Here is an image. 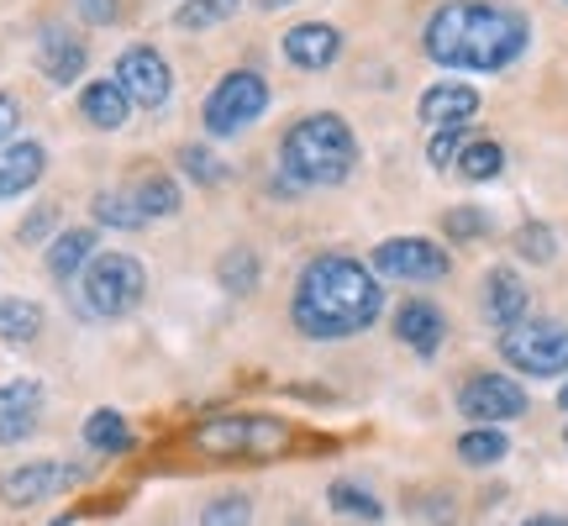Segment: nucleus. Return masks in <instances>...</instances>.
<instances>
[{"label": "nucleus", "instance_id": "obj_16", "mask_svg": "<svg viewBox=\"0 0 568 526\" xmlns=\"http://www.w3.org/2000/svg\"><path fill=\"white\" fill-rule=\"evenodd\" d=\"M48 153L42 142H0V201H17L42 180Z\"/></svg>", "mask_w": 568, "mask_h": 526}, {"label": "nucleus", "instance_id": "obj_41", "mask_svg": "<svg viewBox=\"0 0 568 526\" xmlns=\"http://www.w3.org/2000/svg\"><path fill=\"white\" fill-rule=\"evenodd\" d=\"M564 443H568V426H564Z\"/></svg>", "mask_w": 568, "mask_h": 526}, {"label": "nucleus", "instance_id": "obj_18", "mask_svg": "<svg viewBox=\"0 0 568 526\" xmlns=\"http://www.w3.org/2000/svg\"><path fill=\"white\" fill-rule=\"evenodd\" d=\"M527 305H531V295H527V284L516 280L510 269H489V280H485V316L500 332H510V326H521L527 322Z\"/></svg>", "mask_w": 568, "mask_h": 526}, {"label": "nucleus", "instance_id": "obj_35", "mask_svg": "<svg viewBox=\"0 0 568 526\" xmlns=\"http://www.w3.org/2000/svg\"><path fill=\"white\" fill-rule=\"evenodd\" d=\"M74 11H80L90 27H105V21L122 17V0H74Z\"/></svg>", "mask_w": 568, "mask_h": 526}, {"label": "nucleus", "instance_id": "obj_21", "mask_svg": "<svg viewBox=\"0 0 568 526\" xmlns=\"http://www.w3.org/2000/svg\"><path fill=\"white\" fill-rule=\"evenodd\" d=\"M84 447H95V453H105V458L126 453V447H132V426H126L122 411H111V405L90 411V416H84Z\"/></svg>", "mask_w": 568, "mask_h": 526}, {"label": "nucleus", "instance_id": "obj_31", "mask_svg": "<svg viewBox=\"0 0 568 526\" xmlns=\"http://www.w3.org/2000/svg\"><path fill=\"white\" fill-rule=\"evenodd\" d=\"M201 526H253V500L247 495H222L201 510Z\"/></svg>", "mask_w": 568, "mask_h": 526}, {"label": "nucleus", "instance_id": "obj_1", "mask_svg": "<svg viewBox=\"0 0 568 526\" xmlns=\"http://www.w3.org/2000/svg\"><path fill=\"white\" fill-rule=\"evenodd\" d=\"M379 311H385L379 280L347 253H322V259L305 263L301 280H295V301H290L295 326L316 343L358 337V332L379 322Z\"/></svg>", "mask_w": 568, "mask_h": 526}, {"label": "nucleus", "instance_id": "obj_33", "mask_svg": "<svg viewBox=\"0 0 568 526\" xmlns=\"http://www.w3.org/2000/svg\"><path fill=\"white\" fill-rule=\"evenodd\" d=\"M180 163H184V174H190V180H201V184H222V174H226L222 159H211L205 148H184Z\"/></svg>", "mask_w": 568, "mask_h": 526}, {"label": "nucleus", "instance_id": "obj_4", "mask_svg": "<svg viewBox=\"0 0 568 526\" xmlns=\"http://www.w3.org/2000/svg\"><path fill=\"white\" fill-rule=\"evenodd\" d=\"M142 295H148V269L132 253H95V263L80 274V305L101 322L138 311Z\"/></svg>", "mask_w": 568, "mask_h": 526}, {"label": "nucleus", "instance_id": "obj_14", "mask_svg": "<svg viewBox=\"0 0 568 526\" xmlns=\"http://www.w3.org/2000/svg\"><path fill=\"white\" fill-rule=\"evenodd\" d=\"M38 416H42V385L38 380H11V385H0V447L32 437Z\"/></svg>", "mask_w": 568, "mask_h": 526}, {"label": "nucleus", "instance_id": "obj_22", "mask_svg": "<svg viewBox=\"0 0 568 526\" xmlns=\"http://www.w3.org/2000/svg\"><path fill=\"white\" fill-rule=\"evenodd\" d=\"M506 453H510V443H506V432H500V426H468L464 437H458V458H464L468 468L500 464Z\"/></svg>", "mask_w": 568, "mask_h": 526}, {"label": "nucleus", "instance_id": "obj_28", "mask_svg": "<svg viewBox=\"0 0 568 526\" xmlns=\"http://www.w3.org/2000/svg\"><path fill=\"white\" fill-rule=\"evenodd\" d=\"M237 6H243V0H184L180 11H174V21H180L184 32H205V27H216V21L232 17Z\"/></svg>", "mask_w": 568, "mask_h": 526}, {"label": "nucleus", "instance_id": "obj_12", "mask_svg": "<svg viewBox=\"0 0 568 526\" xmlns=\"http://www.w3.org/2000/svg\"><path fill=\"white\" fill-rule=\"evenodd\" d=\"M284 59L295 63V69H332L337 63V53H343V32L337 27H326V21H301V27H290L284 32Z\"/></svg>", "mask_w": 568, "mask_h": 526}, {"label": "nucleus", "instance_id": "obj_5", "mask_svg": "<svg viewBox=\"0 0 568 526\" xmlns=\"http://www.w3.org/2000/svg\"><path fill=\"white\" fill-rule=\"evenodd\" d=\"M195 443L216 458H268L290 443V426L274 422V416H258V411H243V416H211V422L195 426Z\"/></svg>", "mask_w": 568, "mask_h": 526}, {"label": "nucleus", "instance_id": "obj_37", "mask_svg": "<svg viewBox=\"0 0 568 526\" xmlns=\"http://www.w3.org/2000/svg\"><path fill=\"white\" fill-rule=\"evenodd\" d=\"M21 122V105L11 101V95H0V142H11V132H17Z\"/></svg>", "mask_w": 568, "mask_h": 526}, {"label": "nucleus", "instance_id": "obj_26", "mask_svg": "<svg viewBox=\"0 0 568 526\" xmlns=\"http://www.w3.org/2000/svg\"><path fill=\"white\" fill-rule=\"evenodd\" d=\"M216 280H222V290H232V295L258 290V259H253V247H232V253H222Z\"/></svg>", "mask_w": 568, "mask_h": 526}, {"label": "nucleus", "instance_id": "obj_10", "mask_svg": "<svg viewBox=\"0 0 568 526\" xmlns=\"http://www.w3.org/2000/svg\"><path fill=\"white\" fill-rule=\"evenodd\" d=\"M111 80L126 90V101L142 105V111H159L169 95H174V69L159 59V48H126L116 59V74Z\"/></svg>", "mask_w": 568, "mask_h": 526}, {"label": "nucleus", "instance_id": "obj_30", "mask_svg": "<svg viewBox=\"0 0 568 526\" xmlns=\"http://www.w3.org/2000/svg\"><path fill=\"white\" fill-rule=\"evenodd\" d=\"M516 253H521L527 263H552L558 259V237H552V226L527 222L521 232H516Z\"/></svg>", "mask_w": 568, "mask_h": 526}, {"label": "nucleus", "instance_id": "obj_36", "mask_svg": "<svg viewBox=\"0 0 568 526\" xmlns=\"http://www.w3.org/2000/svg\"><path fill=\"white\" fill-rule=\"evenodd\" d=\"M48 226H53V205H38V211L21 222L17 237H21V243H42V237H48Z\"/></svg>", "mask_w": 568, "mask_h": 526}, {"label": "nucleus", "instance_id": "obj_23", "mask_svg": "<svg viewBox=\"0 0 568 526\" xmlns=\"http://www.w3.org/2000/svg\"><path fill=\"white\" fill-rule=\"evenodd\" d=\"M90 211H95V222L101 226H116V232H138V226H148L142 205L132 201V190H101V195L90 201Z\"/></svg>", "mask_w": 568, "mask_h": 526}, {"label": "nucleus", "instance_id": "obj_34", "mask_svg": "<svg viewBox=\"0 0 568 526\" xmlns=\"http://www.w3.org/2000/svg\"><path fill=\"white\" fill-rule=\"evenodd\" d=\"M447 232L453 237H479V232H489V222H485V211H447Z\"/></svg>", "mask_w": 568, "mask_h": 526}, {"label": "nucleus", "instance_id": "obj_32", "mask_svg": "<svg viewBox=\"0 0 568 526\" xmlns=\"http://www.w3.org/2000/svg\"><path fill=\"white\" fill-rule=\"evenodd\" d=\"M464 148H468V127H443L432 138V148H426V159L437 163V169H453V163L464 159Z\"/></svg>", "mask_w": 568, "mask_h": 526}, {"label": "nucleus", "instance_id": "obj_19", "mask_svg": "<svg viewBox=\"0 0 568 526\" xmlns=\"http://www.w3.org/2000/svg\"><path fill=\"white\" fill-rule=\"evenodd\" d=\"M90 263H95V232H90V226H69V232H59L53 247H48V274L59 284H74Z\"/></svg>", "mask_w": 568, "mask_h": 526}, {"label": "nucleus", "instance_id": "obj_25", "mask_svg": "<svg viewBox=\"0 0 568 526\" xmlns=\"http://www.w3.org/2000/svg\"><path fill=\"white\" fill-rule=\"evenodd\" d=\"M38 332H42V305L0 301V337H6V343H32Z\"/></svg>", "mask_w": 568, "mask_h": 526}, {"label": "nucleus", "instance_id": "obj_11", "mask_svg": "<svg viewBox=\"0 0 568 526\" xmlns=\"http://www.w3.org/2000/svg\"><path fill=\"white\" fill-rule=\"evenodd\" d=\"M80 479H84V468H74V464L32 458V464L0 474V500H6V506H38V500H48V495H59V489H69V485H80Z\"/></svg>", "mask_w": 568, "mask_h": 526}, {"label": "nucleus", "instance_id": "obj_40", "mask_svg": "<svg viewBox=\"0 0 568 526\" xmlns=\"http://www.w3.org/2000/svg\"><path fill=\"white\" fill-rule=\"evenodd\" d=\"M558 405H564V411H568V385H564V390H558Z\"/></svg>", "mask_w": 568, "mask_h": 526}, {"label": "nucleus", "instance_id": "obj_7", "mask_svg": "<svg viewBox=\"0 0 568 526\" xmlns=\"http://www.w3.org/2000/svg\"><path fill=\"white\" fill-rule=\"evenodd\" d=\"M500 358H506L516 374H537V380L568 374V326L564 322L510 326V332H500Z\"/></svg>", "mask_w": 568, "mask_h": 526}, {"label": "nucleus", "instance_id": "obj_3", "mask_svg": "<svg viewBox=\"0 0 568 526\" xmlns=\"http://www.w3.org/2000/svg\"><path fill=\"white\" fill-rule=\"evenodd\" d=\"M280 163L295 184H343L353 174V163H358V138H353V127L343 117L316 111V117H301L284 132Z\"/></svg>", "mask_w": 568, "mask_h": 526}, {"label": "nucleus", "instance_id": "obj_8", "mask_svg": "<svg viewBox=\"0 0 568 526\" xmlns=\"http://www.w3.org/2000/svg\"><path fill=\"white\" fill-rule=\"evenodd\" d=\"M458 411H464L474 426H500L527 416V390L516 385L510 374H474L464 390H458Z\"/></svg>", "mask_w": 568, "mask_h": 526}, {"label": "nucleus", "instance_id": "obj_39", "mask_svg": "<svg viewBox=\"0 0 568 526\" xmlns=\"http://www.w3.org/2000/svg\"><path fill=\"white\" fill-rule=\"evenodd\" d=\"M258 6H264V11H274V6H290V0H258Z\"/></svg>", "mask_w": 568, "mask_h": 526}, {"label": "nucleus", "instance_id": "obj_13", "mask_svg": "<svg viewBox=\"0 0 568 526\" xmlns=\"http://www.w3.org/2000/svg\"><path fill=\"white\" fill-rule=\"evenodd\" d=\"M90 63V48H84L69 27H42L38 32V69L53 84H74Z\"/></svg>", "mask_w": 568, "mask_h": 526}, {"label": "nucleus", "instance_id": "obj_38", "mask_svg": "<svg viewBox=\"0 0 568 526\" xmlns=\"http://www.w3.org/2000/svg\"><path fill=\"white\" fill-rule=\"evenodd\" d=\"M521 526H568V522H564V516H527Z\"/></svg>", "mask_w": 568, "mask_h": 526}, {"label": "nucleus", "instance_id": "obj_6", "mask_svg": "<svg viewBox=\"0 0 568 526\" xmlns=\"http://www.w3.org/2000/svg\"><path fill=\"white\" fill-rule=\"evenodd\" d=\"M268 111V84L253 69H232L216 80V90L205 95V132L211 138H237L243 127H253Z\"/></svg>", "mask_w": 568, "mask_h": 526}, {"label": "nucleus", "instance_id": "obj_9", "mask_svg": "<svg viewBox=\"0 0 568 526\" xmlns=\"http://www.w3.org/2000/svg\"><path fill=\"white\" fill-rule=\"evenodd\" d=\"M374 269L385 280L426 284V280H443L453 263H447V247H437L432 237H385L374 247Z\"/></svg>", "mask_w": 568, "mask_h": 526}, {"label": "nucleus", "instance_id": "obj_24", "mask_svg": "<svg viewBox=\"0 0 568 526\" xmlns=\"http://www.w3.org/2000/svg\"><path fill=\"white\" fill-rule=\"evenodd\" d=\"M132 201L142 205V216L153 222V216H174L180 211V184L169 180V174H142L132 184Z\"/></svg>", "mask_w": 568, "mask_h": 526}, {"label": "nucleus", "instance_id": "obj_29", "mask_svg": "<svg viewBox=\"0 0 568 526\" xmlns=\"http://www.w3.org/2000/svg\"><path fill=\"white\" fill-rule=\"evenodd\" d=\"M458 169H464L468 180H495V174L506 169V148H500V142H468Z\"/></svg>", "mask_w": 568, "mask_h": 526}, {"label": "nucleus", "instance_id": "obj_20", "mask_svg": "<svg viewBox=\"0 0 568 526\" xmlns=\"http://www.w3.org/2000/svg\"><path fill=\"white\" fill-rule=\"evenodd\" d=\"M80 111L90 127H101V132H122L126 117H132V101H126V90L116 80H90L80 95Z\"/></svg>", "mask_w": 568, "mask_h": 526}, {"label": "nucleus", "instance_id": "obj_2", "mask_svg": "<svg viewBox=\"0 0 568 526\" xmlns=\"http://www.w3.org/2000/svg\"><path fill=\"white\" fill-rule=\"evenodd\" d=\"M531 27L510 6H485V0H447L432 11L422 32V48L443 69H468V74H500L527 53Z\"/></svg>", "mask_w": 568, "mask_h": 526}, {"label": "nucleus", "instance_id": "obj_27", "mask_svg": "<svg viewBox=\"0 0 568 526\" xmlns=\"http://www.w3.org/2000/svg\"><path fill=\"white\" fill-rule=\"evenodd\" d=\"M326 500H332V510H343V516H358V522H379L385 516V506L368 495V489L347 485V479H337V485L326 489Z\"/></svg>", "mask_w": 568, "mask_h": 526}, {"label": "nucleus", "instance_id": "obj_17", "mask_svg": "<svg viewBox=\"0 0 568 526\" xmlns=\"http://www.w3.org/2000/svg\"><path fill=\"white\" fill-rule=\"evenodd\" d=\"M395 337L410 347V353H422V358H432L437 347H443L447 337V322H443V311L432 301H406L400 311H395Z\"/></svg>", "mask_w": 568, "mask_h": 526}, {"label": "nucleus", "instance_id": "obj_15", "mask_svg": "<svg viewBox=\"0 0 568 526\" xmlns=\"http://www.w3.org/2000/svg\"><path fill=\"white\" fill-rule=\"evenodd\" d=\"M416 111H422V122L437 127V132H443V127H468V117L479 111V90H474V84H458V80H443L426 90Z\"/></svg>", "mask_w": 568, "mask_h": 526}]
</instances>
